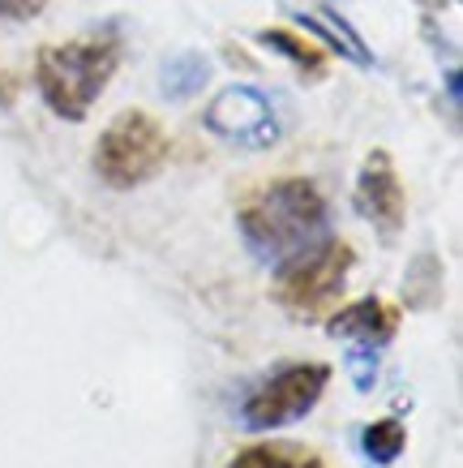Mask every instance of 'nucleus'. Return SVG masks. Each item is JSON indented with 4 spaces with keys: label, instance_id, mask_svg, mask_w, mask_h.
Listing matches in <instances>:
<instances>
[{
    "label": "nucleus",
    "instance_id": "1",
    "mask_svg": "<svg viewBox=\"0 0 463 468\" xmlns=\"http://www.w3.org/2000/svg\"><path fill=\"white\" fill-rule=\"evenodd\" d=\"M240 237L262 262H279V258L305 250V245L322 241L326 232V198L322 189L305 176H283V181L258 189L245 198L237 215Z\"/></svg>",
    "mask_w": 463,
    "mask_h": 468
},
{
    "label": "nucleus",
    "instance_id": "2",
    "mask_svg": "<svg viewBox=\"0 0 463 468\" xmlns=\"http://www.w3.org/2000/svg\"><path fill=\"white\" fill-rule=\"evenodd\" d=\"M116 65H121V39L116 35H86L73 43H47L35 57V86L43 103L65 121H86L95 100L108 90Z\"/></svg>",
    "mask_w": 463,
    "mask_h": 468
},
{
    "label": "nucleus",
    "instance_id": "3",
    "mask_svg": "<svg viewBox=\"0 0 463 468\" xmlns=\"http://www.w3.org/2000/svg\"><path fill=\"white\" fill-rule=\"evenodd\" d=\"M352 262H356V254H352V245L339 241V237H322V241L305 245V250L279 258L275 301H279L288 314H296V318H313V314H322L326 305L343 292Z\"/></svg>",
    "mask_w": 463,
    "mask_h": 468
},
{
    "label": "nucleus",
    "instance_id": "4",
    "mask_svg": "<svg viewBox=\"0 0 463 468\" xmlns=\"http://www.w3.org/2000/svg\"><path fill=\"white\" fill-rule=\"evenodd\" d=\"M168 133L151 112H121L95 143V172L112 189H138L168 164Z\"/></svg>",
    "mask_w": 463,
    "mask_h": 468
},
{
    "label": "nucleus",
    "instance_id": "5",
    "mask_svg": "<svg viewBox=\"0 0 463 468\" xmlns=\"http://www.w3.org/2000/svg\"><path fill=\"white\" fill-rule=\"evenodd\" d=\"M331 383V369L318 361H296L283 366L279 374H270L267 383H258L240 404V421L249 430H279L288 421H300L318 396Z\"/></svg>",
    "mask_w": 463,
    "mask_h": 468
},
{
    "label": "nucleus",
    "instance_id": "6",
    "mask_svg": "<svg viewBox=\"0 0 463 468\" xmlns=\"http://www.w3.org/2000/svg\"><path fill=\"white\" fill-rule=\"evenodd\" d=\"M206 129L245 151H267L279 143V121L258 86H224L206 108Z\"/></svg>",
    "mask_w": 463,
    "mask_h": 468
},
{
    "label": "nucleus",
    "instance_id": "7",
    "mask_svg": "<svg viewBox=\"0 0 463 468\" xmlns=\"http://www.w3.org/2000/svg\"><path fill=\"white\" fill-rule=\"evenodd\" d=\"M356 211L365 215L369 224L378 228L386 241L399 237V228H404V215H407V198H404V181H399V172H395L391 155L386 151H374L365 159V168L356 176Z\"/></svg>",
    "mask_w": 463,
    "mask_h": 468
},
{
    "label": "nucleus",
    "instance_id": "8",
    "mask_svg": "<svg viewBox=\"0 0 463 468\" xmlns=\"http://www.w3.org/2000/svg\"><path fill=\"white\" fill-rule=\"evenodd\" d=\"M395 326H399V310L378 297H365V301H356V305H348V310H339L326 331L335 340H356V344H365V348H378V344H386L395 335Z\"/></svg>",
    "mask_w": 463,
    "mask_h": 468
},
{
    "label": "nucleus",
    "instance_id": "9",
    "mask_svg": "<svg viewBox=\"0 0 463 468\" xmlns=\"http://www.w3.org/2000/svg\"><path fill=\"white\" fill-rule=\"evenodd\" d=\"M227 468H326L322 455L305 452L296 442H258V447H245L227 460Z\"/></svg>",
    "mask_w": 463,
    "mask_h": 468
},
{
    "label": "nucleus",
    "instance_id": "10",
    "mask_svg": "<svg viewBox=\"0 0 463 468\" xmlns=\"http://www.w3.org/2000/svg\"><path fill=\"white\" fill-rule=\"evenodd\" d=\"M206 82H211V60L202 57V52H181V57H172L168 65H163V78H159L163 95L176 103L194 100Z\"/></svg>",
    "mask_w": 463,
    "mask_h": 468
},
{
    "label": "nucleus",
    "instance_id": "11",
    "mask_svg": "<svg viewBox=\"0 0 463 468\" xmlns=\"http://www.w3.org/2000/svg\"><path fill=\"white\" fill-rule=\"evenodd\" d=\"M300 27L313 30V35H322L335 52H343V57L356 60V65H374V57H369V48L361 43V35H356L339 14H331V9H326V14H300Z\"/></svg>",
    "mask_w": 463,
    "mask_h": 468
},
{
    "label": "nucleus",
    "instance_id": "12",
    "mask_svg": "<svg viewBox=\"0 0 463 468\" xmlns=\"http://www.w3.org/2000/svg\"><path fill=\"white\" fill-rule=\"evenodd\" d=\"M258 43L262 48H275L279 57H288L296 65L300 73H309V78H322V69H326V57L313 48V43H305V39H296L292 30H262L258 35Z\"/></svg>",
    "mask_w": 463,
    "mask_h": 468
},
{
    "label": "nucleus",
    "instance_id": "13",
    "mask_svg": "<svg viewBox=\"0 0 463 468\" xmlns=\"http://www.w3.org/2000/svg\"><path fill=\"white\" fill-rule=\"evenodd\" d=\"M361 447H365V455L374 460V464H395L399 460V452L407 447V434L399 421H378V426H365V434H361Z\"/></svg>",
    "mask_w": 463,
    "mask_h": 468
},
{
    "label": "nucleus",
    "instance_id": "14",
    "mask_svg": "<svg viewBox=\"0 0 463 468\" xmlns=\"http://www.w3.org/2000/svg\"><path fill=\"white\" fill-rule=\"evenodd\" d=\"M442 297V267H437L434 254H421L412 267H407V301L425 310V305H434Z\"/></svg>",
    "mask_w": 463,
    "mask_h": 468
},
{
    "label": "nucleus",
    "instance_id": "15",
    "mask_svg": "<svg viewBox=\"0 0 463 468\" xmlns=\"http://www.w3.org/2000/svg\"><path fill=\"white\" fill-rule=\"evenodd\" d=\"M348 374L352 383H356V391H369L374 387V378H378V356H374V348H352L348 353Z\"/></svg>",
    "mask_w": 463,
    "mask_h": 468
},
{
    "label": "nucleus",
    "instance_id": "16",
    "mask_svg": "<svg viewBox=\"0 0 463 468\" xmlns=\"http://www.w3.org/2000/svg\"><path fill=\"white\" fill-rule=\"evenodd\" d=\"M47 0H0V17L5 22H30V17L43 14Z\"/></svg>",
    "mask_w": 463,
    "mask_h": 468
},
{
    "label": "nucleus",
    "instance_id": "17",
    "mask_svg": "<svg viewBox=\"0 0 463 468\" xmlns=\"http://www.w3.org/2000/svg\"><path fill=\"white\" fill-rule=\"evenodd\" d=\"M14 100H17V78L0 69V108H14Z\"/></svg>",
    "mask_w": 463,
    "mask_h": 468
}]
</instances>
